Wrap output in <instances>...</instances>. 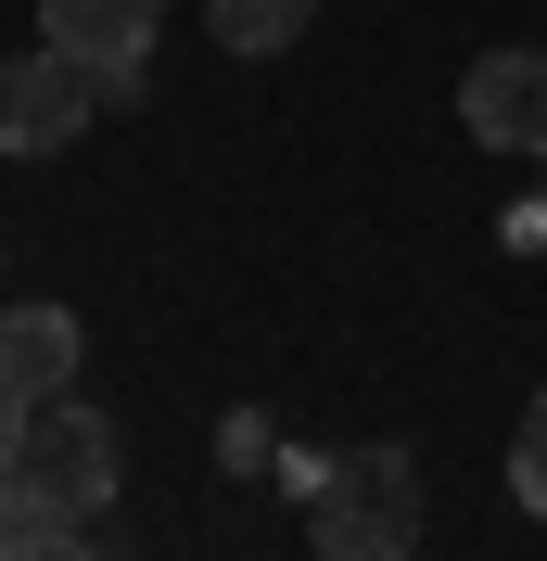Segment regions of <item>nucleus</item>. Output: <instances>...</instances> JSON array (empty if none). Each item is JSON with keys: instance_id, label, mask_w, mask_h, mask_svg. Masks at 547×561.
Wrapping results in <instances>:
<instances>
[{"instance_id": "f03ea898", "label": "nucleus", "mask_w": 547, "mask_h": 561, "mask_svg": "<svg viewBox=\"0 0 547 561\" xmlns=\"http://www.w3.org/2000/svg\"><path fill=\"white\" fill-rule=\"evenodd\" d=\"M13 472H26L51 511H115V485H128V447H115V421L90 409V396H51V409H26V447H13Z\"/></svg>"}, {"instance_id": "0eeeda50", "label": "nucleus", "mask_w": 547, "mask_h": 561, "mask_svg": "<svg viewBox=\"0 0 547 561\" xmlns=\"http://www.w3.org/2000/svg\"><path fill=\"white\" fill-rule=\"evenodd\" d=\"M306 26H318V0H217V51H230V65H268V51H293Z\"/></svg>"}, {"instance_id": "f257e3e1", "label": "nucleus", "mask_w": 547, "mask_h": 561, "mask_svg": "<svg viewBox=\"0 0 547 561\" xmlns=\"http://www.w3.org/2000/svg\"><path fill=\"white\" fill-rule=\"evenodd\" d=\"M306 536H318V561H408V549H420V459H408V447H344V459H318Z\"/></svg>"}, {"instance_id": "6e6552de", "label": "nucleus", "mask_w": 547, "mask_h": 561, "mask_svg": "<svg viewBox=\"0 0 547 561\" xmlns=\"http://www.w3.org/2000/svg\"><path fill=\"white\" fill-rule=\"evenodd\" d=\"M0 561H103V549L77 536V511H51V497H38V511H26V536H13Z\"/></svg>"}, {"instance_id": "f8f14e48", "label": "nucleus", "mask_w": 547, "mask_h": 561, "mask_svg": "<svg viewBox=\"0 0 547 561\" xmlns=\"http://www.w3.org/2000/svg\"><path fill=\"white\" fill-rule=\"evenodd\" d=\"M13 447H26V396L0 383V459H13Z\"/></svg>"}, {"instance_id": "1a4fd4ad", "label": "nucleus", "mask_w": 547, "mask_h": 561, "mask_svg": "<svg viewBox=\"0 0 547 561\" xmlns=\"http://www.w3.org/2000/svg\"><path fill=\"white\" fill-rule=\"evenodd\" d=\"M510 497H522V511L547 524V396L522 409V434H510Z\"/></svg>"}, {"instance_id": "423d86ee", "label": "nucleus", "mask_w": 547, "mask_h": 561, "mask_svg": "<svg viewBox=\"0 0 547 561\" xmlns=\"http://www.w3.org/2000/svg\"><path fill=\"white\" fill-rule=\"evenodd\" d=\"M77 357H90V332H77V307H0V383L26 396V409H51V396H77Z\"/></svg>"}, {"instance_id": "9b49d317", "label": "nucleus", "mask_w": 547, "mask_h": 561, "mask_svg": "<svg viewBox=\"0 0 547 561\" xmlns=\"http://www.w3.org/2000/svg\"><path fill=\"white\" fill-rule=\"evenodd\" d=\"M26 511H38V485H26V472H13V459H0V549L26 536Z\"/></svg>"}, {"instance_id": "9d476101", "label": "nucleus", "mask_w": 547, "mask_h": 561, "mask_svg": "<svg viewBox=\"0 0 547 561\" xmlns=\"http://www.w3.org/2000/svg\"><path fill=\"white\" fill-rule=\"evenodd\" d=\"M268 459H280V434H268L255 409H230V421H217V472H268Z\"/></svg>"}, {"instance_id": "39448f33", "label": "nucleus", "mask_w": 547, "mask_h": 561, "mask_svg": "<svg viewBox=\"0 0 547 561\" xmlns=\"http://www.w3.org/2000/svg\"><path fill=\"white\" fill-rule=\"evenodd\" d=\"M458 128L484 153H547V51H484L458 77Z\"/></svg>"}, {"instance_id": "7ed1b4c3", "label": "nucleus", "mask_w": 547, "mask_h": 561, "mask_svg": "<svg viewBox=\"0 0 547 561\" xmlns=\"http://www.w3.org/2000/svg\"><path fill=\"white\" fill-rule=\"evenodd\" d=\"M115 90L90 65H77V51H51V38H38V51H13V65H0V153H65L77 128H90V115H103Z\"/></svg>"}, {"instance_id": "20e7f679", "label": "nucleus", "mask_w": 547, "mask_h": 561, "mask_svg": "<svg viewBox=\"0 0 547 561\" xmlns=\"http://www.w3.org/2000/svg\"><path fill=\"white\" fill-rule=\"evenodd\" d=\"M153 26H166V0H38V38H51V51H77L115 103H140V90H153Z\"/></svg>"}]
</instances>
